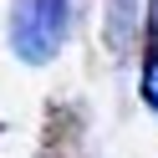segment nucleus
<instances>
[{"label":"nucleus","instance_id":"obj_4","mask_svg":"<svg viewBox=\"0 0 158 158\" xmlns=\"http://www.w3.org/2000/svg\"><path fill=\"white\" fill-rule=\"evenodd\" d=\"M138 92H143L148 112H158V0H148V10H143V77H138Z\"/></svg>","mask_w":158,"mask_h":158},{"label":"nucleus","instance_id":"obj_1","mask_svg":"<svg viewBox=\"0 0 158 158\" xmlns=\"http://www.w3.org/2000/svg\"><path fill=\"white\" fill-rule=\"evenodd\" d=\"M5 36H10L15 61H26V66L56 61V51L72 36V0H15Z\"/></svg>","mask_w":158,"mask_h":158},{"label":"nucleus","instance_id":"obj_3","mask_svg":"<svg viewBox=\"0 0 158 158\" xmlns=\"http://www.w3.org/2000/svg\"><path fill=\"white\" fill-rule=\"evenodd\" d=\"M82 127H87L82 107H72V102H51V107H46V138H41V158H61L66 148H77V143H82Z\"/></svg>","mask_w":158,"mask_h":158},{"label":"nucleus","instance_id":"obj_2","mask_svg":"<svg viewBox=\"0 0 158 158\" xmlns=\"http://www.w3.org/2000/svg\"><path fill=\"white\" fill-rule=\"evenodd\" d=\"M102 41L112 51V61L138 51V41H143V0H107L102 5Z\"/></svg>","mask_w":158,"mask_h":158},{"label":"nucleus","instance_id":"obj_5","mask_svg":"<svg viewBox=\"0 0 158 158\" xmlns=\"http://www.w3.org/2000/svg\"><path fill=\"white\" fill-rule=\"evenodd\" d=\"M0 133H5V123H0Z\"/></svg>","mask_w":158,"mask_h":158}]
</instances>
